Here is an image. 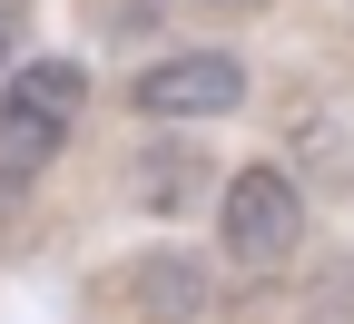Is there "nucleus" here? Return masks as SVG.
Listing matches in <instances>:
<instances>
[{
    "instance_id": "1",
    "label": "nucleus",
    "mask_w": 354,
    "mask_h": 324,
    "mask_svg": "<svg viewBox=\"0 0 354 324\" xmlns=\"http://www.w3.org/2000/svg\"><path fill=\"white\" fill-rule=\"evenodd\" d=\"M88 108V69L79 59H20L0 69V197H30L59 167L69 128Z\"/></svg>"
},
{
    "instance_id": "2",
    "label": "nucleus",
    "mask_w": 354,
    "mask_h": 324,
    "mask_svg": "<svg viewBox=\"0 0 354 324\" xmlns=\"http://www.w3.org/2000/svg\"><path fill=\"white\" fill-rule=\"evenodd\" d=\"M216 246H227L246 275H276L305 256V177L286 158H246L227 167V187H216Z\"/></svg>"
},
{
    "instance_id": "3",
    "label": "nucleus",
    "mask_w": 354,
    "mask_h": 324,
    "mask_svg": "<svg viewBox=\"0 0 354 324\" xmlns=\"http://www.w3.org/2000/svg\"><path fill=\"white\" fill-rule=\"evenodd\" d=\"M128 108L158 128H197V118H236L246 108V59L236 50H167L128 79Z\"/></svg>"
},
{
    "instance_id": "4",
    "label": "nucleus",
    "mask_w": 354,
    "mask_h": 324,
    "mask_svg": "<svg viewBox=\"0 0 354 324\" xmlns=\"http://www.w3.org/2000/svg\"><path fill=\"white\" fill-rule=\"evenodd\" d=\"M109 295H118L128 324H197L216 285H207V256H187V246H148V256H128V265L109 275Z\"/></svg>"
},
{
    "instance_id": "5",
    "label": "nucleus",
    "mask_w": 354,
    "mask_h": 324,
    "mask_svg": "<svg viewBox=\"0 0 354 324\" xmlns=\"http://www.w3.org/2000/svg\"><path fill=\"white\" fill-rule=\"evenodd\" d=\"M286 167L315 177L325 197H354V88H315L286 118Z\"/></svg>"
},
{
    "instance_id": "6",
    "label": "nucleus",
    "mask_w": 354,
    "mask_h": 324,
    "mask_svg": "<svg viewBox=\"0 0 354 324\" xmlns=\"http://www.w3.org/2000/svg\"><path fill=\"white\" fill-rule=\"evenodd\" d=\"M207 177H227V167H207L197 137H158V148L128 158V197H138L148 216H187V207L207 197Z\"/></svg>"
},
{
    "instance_id": "7",
    "label": "nucleus",
    "mask_w": 354,
    "mask_h": 324,
    "mask_svg": "<svg viewBox=\"0 0 354 324\" xmlns=\"http://www.w3.org/2000/svg\"><path fill=\"white\" fill-rule=\"evenodd\" d=\"M266 0H118V30H177V20H256Z\"/></svg>"
},
{
    "instance_id": "8",
    "label": "nucleus",
    "mask_w": 354,
    "mask_h": 324,
    "mask_svg": "<svg viewBox=\"0 0 354 324\" xmlns=\"http://www.w3.org/2000/svg\"><path fill=\"white\" fill-rule=\"evenodd\" d=\"M10 39H20V0H0V69H10Z\"/></svg>"
}]
</instances>
